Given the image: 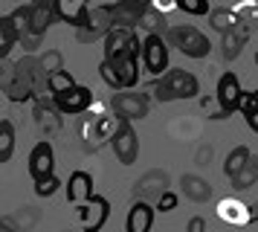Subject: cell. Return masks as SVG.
Wrapping results in <instances>:
<instances>
[{
    "label": "cell",
    "mask_w": 258,
    "mask_h": 232,
    "mask_svg": "<svg viewBox=\"0 0 258 232\" xmlns=\"http://www.w3.org/2000/svg\"><path fill=\"white\" fill-rule=\"evenodd\" d=\"M246 212H249V223H258V200H255V203H249Z\"/></svg>",
    "instance_id": "cell-40"
},
{
    "label": "cell",
    "mask_w": 258,
    "mask_h": 232,
    "mask_svg": "<svg viewBox=\"0 0 258 232\" xmlns=\"http://www.w3.org/2000/svg\"><path fill=\"white\" fill-rule=\"evenodd\" d=\"M249 154H252V151L246 148V145H235V148L226 154V162H223V171H226V177H232V174L241 171V168L246 165V160H249Z\"/></svg>",
    "instance_id": "cell-25"
},
{
    "label": "cell",
    "mask_w": 258,
    "mask_h": 232,
    "mask_svg": "<svg viewBox=\"0 0 258 232\" xmlns=\"http://www.w3.org/2000/svg\"><path fill=\"white\" fill-rule=\"evenodd\" d=\"M241 79L235 76L232 70H226L221 79H218V90H215V99H218V110L226 116H232L238 110V102H241Z\"/></svg>",
    "instance_id": "cell-7"
},
{
    "label": "cell",
    "mask_w": 258,
    "mask_h": 232,
    "mask_svg": "<svg viewBox=\"0 0 258 232\" xmlns=\"http://www.w3.org/2000/svg\"><path fill=\"white\" fill-rule=\"evenodd\" d=\"M134 6H140V9H151V0H131Z\"/></svg>",
    "instance_id": "cell-43"
},
{
    "label": "cell",
    "mask_w": 258,
    "mask_h": 232,
    "mask_svg": "<svg viewBox=\"0 0 258 232\" xmlns=\"http://www.w3.org/2000/svg\"><path fill=\"white\" fill-rule=\"evenodd\" d=\"M18 44L24 46L26 55H32V52H38V46H41V35H32V32H29V35H24Z\"/></svg>",
    "instance_id": "cell-36"
},
{
    "label": "cell",
    "mask_w": 258,
    "mask_h": 232,
    "mask_svg": "<svg viewBox=\"0 0 258 232\" xmlns=\"http://www.w3.org/2000/svg\"><path fill=\"white\" fill-rule=\"evenodd\" d=\"M26 162H29L26 168H29V177H32V180H41V177L55 174V151H52V145H49V139L35 142Z\"/></svg>",
    "instance_id": "cell-9"
},
{
    "label": "cell",
    "mask_w": 258,
    "mask_h": 232,
    "mask_svg": "<svg viewBox=\"0 0 258 232\" xmlns=\"http://www.w3.org/2000/svg\"><path fill=\"white\" fill-rule=\"evenodd\" d=\"M15 73H18V79L24 81V84L32 87L35 96H44V93H47V73L41 70V64H38L35 55H24L18 64H15Z\"/></svg>",
    "instance_id": "cell-11"
},
{
    "label": "cell",
    "mask_w": 258,
    "mask_h": 232,
    "mask_svg": "<svg viewBox=\"0 0 258 232\" xmlns=\"http://www.w3.org/2000/svg\"><path fill=\"white\" fill-rule=\"evenodd\" d=\"M218 215H221L226 223H249V212H246V203L235 200V197H226L218 203Z\"/></svg>",
    "instance_id": "cell-21"
},
{
    "label": "cell",
    "mask_w": 258,
    "mask_h": 232,
    "mask_svg": "<svg viewBox=\"0 0 258 232\" xmlns=\"http://www.w3.org/2000/svg\"><path fill=\"white\" fill-rule=\"evenodd\" d=\"M110 26H113V3H96V6L87 3V9H84V23L79 29L90 32L93 38H105V32Z\"/></svg>",
    "instance_id": "cell-10"
},
{
    "label": "cell",
    "mask_w": 258,
    "mask_h": 232,
    "mask_svg": "<svg viewBox=\"0 0 258 232\" xmlns=\"http://www.w3.org/2000/svg\"><path fill=\"white\" fill-rule=\"evenodd\" d=\"M0 232H21V229H18L15 218H0Z\"/></svg>",
    "instance_id": "cell-39"
},
{
    "label": "cell",
    "mask_w": 258,
    "mask_h": 232,
    "mask_svg": "<svg viewBox=\"0 0 258 232\" xmlns=\"http://www.w3.org/2000/svg\"><path fill=\"white\" fill-rule=\"evenodd\" d=\"M244 44H246V29L241 26V23H238L235 29L223 32V41H221V55L226 58V61H235V58L241 55Z\"/></svg>",
    "instance_id": "cell-18"
},
{
    "label": "cell",
    "mask_w": 258,
    "mask_h": 232,
    "mask_svg": "<svg viewBox=\"0 0 258 232\" xmlns=\"http://www.w3.org/2000/svg\"><path fill=\"white\" fill-rule=\"evenodd\" d=\"M180 186H183V195H186L188 200L203 203V200L212 197V186L206 183L203 177H198V174H183V177H180Z\"/></svg>",
    "instance_id": "cell-20"
},
{
    "label": "cell",
    "mask_w": 258,
    "mask_h": 232,
    "mask_svg": "<svg viewBox=\"0 0 258 232\" xmlns=\"http://www.w3.org/2000/svg\"><path fill=\"white\" fill-rule=\"evenodd\" d=\"M18 41H21V38H18V32H15L9 15H0V61L9 58V52L18 46Z\"/></svg>",
    "instance_id": "cell-23"
},
{
    "label": "cell",
    "mask_w": 258,
    "mask_h": 232,
    "mask_svg": "<svg viewBox=\"0 0 258 232\" xmlns=\"http://www.w3.org/2000/svg\"><path fill=\"white\" fill-rule=\"evenodd\" d=\"M99 76H102V81H105V84H107V87H110L113 93L122 90V87H119L116 73H113V67H110V61H105V58H102V64H99Z\"/></svg>",
    "instance_id": "cell-33"
},
{
    "label": "cell",
    "mask_w": 258,
    "mask_h": 232,
    "mask_svg": "<svg viewBox=\"0 0 258 232\" xmlns=\"http://www.w3.org/2000/svg\"><path fill=\"white\" fill-rule=\"evenodd\" d=\"M177 12L191 15V18H206L209 15V0H174Z\"/></svg>",
    "instance_id": "cell-27"
},
{
    "label": "cell",
    "mask_w": 258,
    "mask_h": 232,
    "mask_svg": "<svg viewBox=\"0 0 258 232\" xmlns=\"http://www.w3.org/2000/svg\"><path fill=\"white\" fill-rule=\"evenodd\" d=\"M157 102H180V99H195L200 93V81L195 73L180 67H168L160 79L151 84Z\"/></svg>",
    "instance_id": "cell-1"
},
{
    "label": "cell",
    "mask_w": 258,
    "mask_h": 232,
    "mask_svg": "<svg viewBox=\"0 0 258 232\" xmlns=\"http://www.w3.org/2000/svg\"><path fill=\"white\" fill-rule=\"evenodd\" d=\"M244 119H246V125H249V128H252V131L258 134V110H255V113H246Z\"/></svg>",
    "instance_id": "cell-41"
},
{
    "label": "cell",
    "mask_w": 258,
    "mask_h": 232,
    "mask_svg": "<svg viewBox=\"0 0 258 232\" xmlns=\"http://www.w3.org/2000/svg\"><path fill=\"white\" fill-rule=\"evenodd\" d=\"M151 9H157L160 15H165V12L177 9V6H174V0H151Z\"/></svg>",
    "instance_id": "cell-38"
},
{
    "label": "cell",
    "mask_w": 258,
    "mask_h": 232,
    "mask_svg": "<svg viewBox=\"0 0 258 232\" xmlns=\"http://www.w3.org/2000/svg\"><path fill=\"white\" fill-rule=\"evenodd\" d=\"M107 142H110V148H113V157H116L122 165H134V162H137V157H140V137H137V131H134L131 122L119 119Z\"/></svg>",
    "instance_id": "cell-4"
},
{
    "label": "cell",
    "mask_w": 258,
    "mask_h": 232,
    "mask_svg": "<svg viewBox=\"0 0 258 232\" xmlns=\"http://www.w3.org/2000/svg\"><path fill=\"white\" fill-rule=\"evenodd\" d=\"M134 29H125V26H110L105 32V58H113L119 52H125L128 49V41Z\"/></svg>",
    "instance_id": "cell-19"
},
{
    "label": "cell",
    "mask_w": 258,
    "mask_h": 232,
    "mask_svg": "<svg viewBox=\"0 0 258 232\" xmlns=\"http://www.w3.org/2000/svg\"><path fill=\"white\" fill-rule=\"evenodd\" d=\"M142 67L145 73H151V76H163L165 70H168V44H165L163 35H145L142 38Z\"/></svg>",
    "instance_id": "cell-6"
},
{
    "label": "cell",
    "mask_w": 258,
    "mask_h": 232,
    "mask_svg": "<svg viewBox=\"0 0 258 232\" xmlns=\"http://www.w3.org/2000/svg\"><path fill=\"white\" fill-rule=\"evenodd\" d=\"M110 107H113L116 119L140 122L151 110V99H148V93H140V90H116L110 96Z\"/></svg>",
    "instance_id": "cell-3"
},
{
    "label": "cell",
    "mask_w": 258,
    "mask_h": 232,
    "mask_svg": "<svg viewBox=\"0 0 258 232\" xmlns=\"http://www.w3.org/2000/svg\"><path fill=\"white\" fill-rule=\"evenodd\" d=\"M15 154V125L12 119H0V165L9 162Z\"/></svg>",
    "instance_id": "cell-24"
},
{
    "label": "cell",
    "mask_w": 258,
    "mask_h": 232,
    "mask_svg": "<svg viewBox=\"0 0 258 232\" xmlns=\"http://www.w3.org/2000/svg\"><path fill=\"white\" fill-rule=\"evenodd\" d=\"M151 223H154V206L145 203V200H137L128 212L125 229L128 232H151Z\"/></svg>",
    "instance_id": "cell-14"
},
{
    "label": "cell",
    "mask_w": 258,
    "mask_h": 232,
    "mask_svg": "<svg viewBox=\"0 0 258 232\" xmlns=\"http://www.w3.org/2000/svg\"><path fill=\"white\" fill-rule=\"evenodd\" d=\"M246 165L252 168V174H255V180H258V154H249V160H246Z\"/></svg>",
    "instance_id": "cell-42"
},
{
    "label": "cell",
    "mask_w": 258,
    "mask_h": 232,
    "mask_svg": "<svg viewBox=\"0 0 258 232\" xmlns=\"http://www.w3.org/2000/svg\"><path fill=\"white\" fill-rule=\"evenodd\" d=\"M73 84H76V79H73L67 70H58V73H52V76H47V90L55 96V93H64L70 90Z\"/></svg>",
    "instance_id": "cell-29"
},
{
    "label": "cell",
    "mask_w": 258,
    "mask_h": 232,
    "mask_svg": "<svg viewBox=\"0 0 258 232\" xmlns=\"http://www.w3.org/2000/svg\"><path fill=\"white\" fill-rule=\"evenodd\" d=\"M52 104L58 107L61 116H82V113H87L90 104H93V90L76 81L70 90L55 93V96H52Z\"/></svg>",
    "instance_id": "cell-5"
},
{
    "label": "cell",
    "mask_w": 258,
    "mask_h": 232,
    "mask_svg": "<svg viewBox=\"0 0 258 232\" xmlns=\"http://www.w3.org/2000/svg\"><path fill=\"white\" fill-rule=\"evenodd\" d=\"M206 18H209V26L212 29H215V32H229V29H235V26H238V15H235L232 9H209V15H206Z\"/></svg>",
    "instance_id": "cell-22"
},
{
    "label": "cell",
    "mask_w": 258,
    "mask_h": 232,
    "mask_svg": "<svg viewBox=\"0 0 258 232\" xmlns=\"http://www.w3.org/2000/svg\"><path fill=\"white\" fill-rule=\"evenodd\" d=\"M55 21H58V15H55L52 0H49V3H35V6H32V15H29V32L44 38Z\"/></svg>",
    "instance_id": "cell-13"
},
{
    "label": "cell",
    "mask_w": 258,
    "mask_h": 232,
    "mask_svg": "<svg viewBox=\"0 0 258 232\" xmlns=\"http://www.w3.org/2000/svg\"><path fill=\"white\" fill-rule=\"evenodd\" d=\"M107 215H110V203H107L102 195H93L90 200L79 203V223H82V232H99L105 226Z\"/></svg>",
    "instance_id": "cell-8"
},
{
    "label": "cell",
    "mask_w": 258,
    "mask_h": 232,
    "mask_svg": "<svg viewBox=\"0 0 258 232\" xmlns=\"http://www.w3.org/2000/svg\"><path fill=\"white\" fill-rule=\"evenodd\" d=\"M258 110V90H244L241 93V102H238V113H255Z\"/></svg>",
    "instance_id": "cell-32"
},
{
    "label": "cell",
    "mask_w": 258,
    "mask_h": 232,
    "mask_svg": "<svg viewBox=\"0 0 258 232\" xmlns=\"http://www.w3.org/2000/svg\"><path fill=\"white\" fill-rule=\"evenodd\" d=\"M229 180H232V189H235V192H246V189H252V186L258 183L255 174H252V168H249V165H244V168H241L238 174H232Z\"/></svg>",
    "instance_id": "cell-30"
},
{
    "label": "cell",
    "mask_w": 258,
    "mask_h": 232,
    "mask_svg": "<svg viewBox=\"0 0 258 232\" xmlns=\"http://www.w3.org/2000/svg\"><path fill=\"white\" fill-rule=\"evenodd\" d=\"M29 15H32V3H26V6H15L12 15H9V21H12L18 38L29 35Z\"/></svg>",
    "instance_id": "cell-26"
},
{
    "label": "cell",
    "mask_w": 258,
    "mask_h": 232,
    "mask_svg": "<svg viewBox=\"0 0 258 232\" xmlns=\"http://www.w3.org/2000/svg\"><path fill=\"white\" fill-rule=\"evenodd\" d=\"M186 232H206V218H200V215H195V218H188Z\"/></svg>",
    "instance_id": "cell-37"
},
{
    "label": "cell",
    "mask_w": 258,
    "mask_h": 232,
    "mask_svg": "<svg viewBox=\"0 0 258 232\" xmlns=\"http://www.w3.org/2000/svg\"><path fill=\"white\" fill-rule=\"evenodd\" d=\"M32 183H35V195H38V197H52V195L61 189V180L55 177V174L41 177V180H32Z\"/></svg>",
    "instance_id": "cell-31"
},
{
    "label": "cell",
    "mask_w": 258,
    "mask_h": 232,
    "mask_svg": "<svg viewBox=\"0 0 258 232\" xmlns=\"http://www.w3.org/2000/svg\"><path fill=\"white\" fill-rule=\"evenodd\" d=\"M145 12H148V9H140V6H134L131 0H116V3H113V26L137 29Z\"/></svg>",
    "instance_id": "cell-16"
},
{
    "label": "cell",
    "mask_w": 258,
    "mask_h": 232,
    "mask_svg": "<svg viewBox=\"0 0 258 232\" xmlns=\"http://www.w3.org/2000/svg\"><path fill=\"white\" fill-rule=\"evenodd\" d=\"M29 3H32V6H35V3H49V0H29Z\"/></svg>",
    "instance_id": "cell-44"
},
{
    "label": "cell",
    "mask_w": 258,
    "mask_h": 232,
    "mask_svg": "<svg viewBox=\"0 0 258 232\" xmlns=\"http://www.w3.org/2000/svg\"><path fill=\"white\" fill-rule=\"evenodd\" d=\"M64 195L70 200L73 206H79L84 200H90L96 195L93 192V174L90 171H73L67 177V183H64Z\"/></svg>",
    "instance_id": "cell-12"
},
{
    "label": "cell",
    "mask_w": 258,
    "mask_h": 232,
    "mask_svg": "<svg viewBox=\"0 0 258 232\" xmlns=\"http://www.w3.org/2000/svg\"><path fill=\"white\" fill-rule=\"evenodd\" d=\"M163 38L168 46L180 49L188 58H206L212 52V41L200 32L198 26H191V23H174V26H168L163 32Z\"/></svg>",
    "instance_id": "cell-2"
},
{
    "label": "cell",
    "mask_w": 258,
    "mask_h": 232,
    "mask_svg": "<svg viewBox=\"0 0 258 232\" xmlns=\"http://www.w3.org/2000/svg\"><path fill=\"white\" fill-rule=\"evenodd\" d=\"M35 122L38 128L47 134V131H58L61 128V113L55 104H49L44 96H38V104H35Z\"/></svg>",
    "instance_id": "cell-17"
},
{
    "label": "cell",
    "mask_w": 258,
    "mask_h": 232,
    "mask_svg": "<svg viewBox=\"0 0 258 232\" xmlns=\"http://www.w3.org/2000/svg\"><path fill=\"white\" fill-rule=\"evenodd\" d=\"M58 21L70 23L73 29H79L84 23V9H87V0H52Z\"/></svg>",
    "instance_id": "cell-15"
},
{
    "label": "cell",
    "mask_w": 258,
    "mask_h": 232,
    "mask_svg": "<svg viewBox=\"0 0 258 232\" xmlns=\"http://www.w3.org/2000/svg\"><path fill=\"white\" fill-rule=\"evenodd\" d=\"M35 220H38V212H35L32 206H24V212H21V215L15 218V223H18V229L24 232V226H32Z\"/></svg>",
    "instance_id": "cell-35"
},
{
    "label": "cell",
    "mask_w": 258,
    "mask_h": 232,
    "mask_svg": "<svg viewBox=\"0 0 258 232\" xmlns=\"http://www.w3.org/2000/svg\"><path fill=\"white\" fill-rule=\"evenodd\" d=\"M255 64H258V52H255Z\"/></svg>",
    "instance_id": "cell-45"
},
{
    "label": "cell",
    "mask_w": 258,
    "mask_h": 232,
    "mask_svg": "<svg viewBox=\"0 0 258 232\" xmlns=\"http://www.w3.org/2000/svg\"><path fill=\"white\" fill-rule=\"evenodd\" d=\"M38 64H41V70H44L47 76H52V73L64 70V55H61L58 49H47V52L38 55Z\"/></svg>",
    "instance_id": "cell-28"
},
{
    "label": "cell",
    "mask_w": 258,
    "mask_h": 232,
    "mask_svg": "<svg viewBox=\"0 0 258 232\" xmlns=\"http://www.w3.org/2000/svg\"><path fill=\"white\" fill-rule=\"evenodd\" d=\"M157 209H160V212H174L177 209V195L168 192V189H163V192H160V200H157Z\"/></svg>",
    "instance_id": "cell-34"
}]
</instances>
